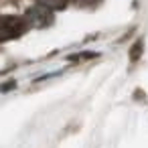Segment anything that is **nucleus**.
Here are the masks:
<instances>
[{
	"mask_svg": "<svg viewBox=\"0 0 148 148\" xmlns=\"http://www.w3.org/2000/svg\"><path fill=\"white\" fill-rule=\"evenodd\" d=\"M27 21L25 16H0V43L4 41H12V39H18L25 31H27Z\"/></svg>",
	"mask_w": 148,
	"mask_h": 148,
	"instance_id": "1",
	"label": "nucleus"
},
{
	"mask_svg": "<svg viewBox=\"0 0 148 148\" xmlns=\"http://www.w3.org/2000/svg\"><path fill=\"white\" fill-rule=\"evenodd\" d=\"M25 21H27V25H31V27L45 29V27L53 25V12H51V8H47L45 4H37V6H31V8L27 10Z\"/></svg>",
	"mask_w": 148,
	"mask_h": 148,
	"instance_id": "2",
	"label": "nucleus"
},
{
	"mask_svg": "<svg viewBox=\"0 0 148 148\" xmlns=\"http://www.w3.org/2000/svg\"><path fill=\"white\" fill-rule=\"evenodd\" d=\"M67 2L69 0H39V4H45L47 8H57V10H61V8H65L67 6Z\"/></svg>",
	"mask_w": 148,
	"mask_h": 148,
	"instance_id": "3",
	"label": "nucleus"
},
{
	"mask_svg": "<svg viewBox=\"0 0 148 148\" xmlns=\"http://www.w3.org/2000/svg\"><path fill=\"white\" fill-rule=\"evenodd\" d=\"M140 51H142V43H136L134 49H132V59H134V61L140 57Z\"/></svg>",
	"mask_w": 148,
	"mask_h": 148,
	"instance_id": "4",
	"label": "nucleus"
},
{
	"mask_svg": "<svg viewBox=\"0 0 148 148\" xmlns=\"http://www.w3.org/2000/svg\"><path fill=\"white\" fill-rule=\"evenodd\" d=\"M10 87H14V81H10L8 85H0V91H8Z\"/></svg>",
	"mask_w": 148,
	"mask_h": 148,
	"instance_id": "5",
	"label": "nucleus"
}]
</instances>
